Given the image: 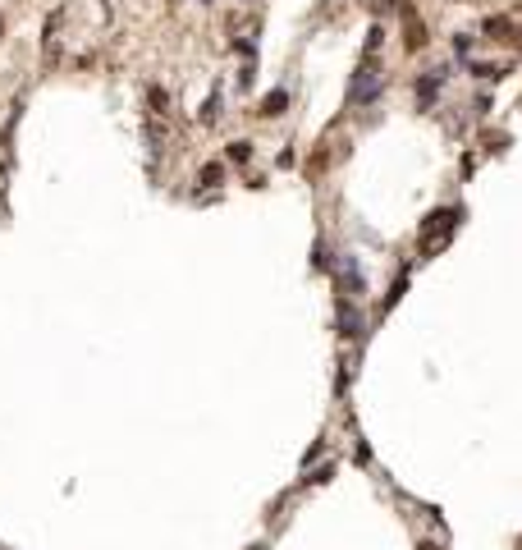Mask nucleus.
Segmentation results:
<instances>
[{"label":"nucleus","instance_id":"obj_1","mask_svg":"<svg viewBox=\"0 0 522 550\" xmlns=\"http://www.w3.org/2000/svg\"><path fill=\"white\" fill-rule=\"evenodd\" d=\"M458 220H463V211H453V207H444V211H431L427 220H422V248L427 253H435V248H444V239L458 229Z\"/></svg>","mask_w":522,"mask_h":550},{"label":"nucleus","instance_id":"obj_6","mask_svg":"<svg viewBox=\"0 0 522 550\" xmlns=\"http://www.w3.org/2000/svg\"><path fill=\"white\" fill-rule=\"evenodd\" d=\"M216 115H220V96H211V101H207V110H202V120L211 124V120H216Z\"/></svg>","mask_w":522,"mask_h":550},{"label":"nucleus","instance_id":"obj_3","mask_svg":"<svg viewBox=\"0 0 522 550\" xmlns=\"http://www.w3.org/2000/svg\"><path fill=\"white\" fill-rule=\"evenodd\" d=\"M284 101H289L284 92H270L266 101H261V115H279V110H284Z\"/></svg>","mask_w":522,"mask_h":550},{"label":"nucleus","instance_id":"obj_2","mask_svg":"<svg viewBox=\"0 0 522 550\" xmlns=\"http://www.w3.org/2000/svg\"><path fill=\"white\" fill-rule=\"evenodd\" d=\"M376 74H371V64H362V69H357V83H353V101H371L376 96Z\"/></svg>","mask_w":522,"mask_h":550},{"label":"nucleus","instance_id":"obj_4","mask_svg":"<svg viewBox=\"0 0 522 550\" xmlns=\"http://www.w3.org/2000/svg\"><path fill=\"white\" fill-rule=\"evenodd\" d=\"M220 179H225V170H220V166H207V170H202V179H197V183H207V188H216Z\"/></svg>","mask_w":522,"mask_h":550},{"label":"nucleus","instance_id":"obj_5","mask_svg":"<svg viewBox=\"0 0 522 550\" xmlns=\"http://www.w3.org/2000/svg\"><path fill=\"white\" fill-rule=\"evenodd\" d=\"M253 156V142H229V161H248Z\"/></svg>","mask_w":522,"mask_h":550}]
</instances>
